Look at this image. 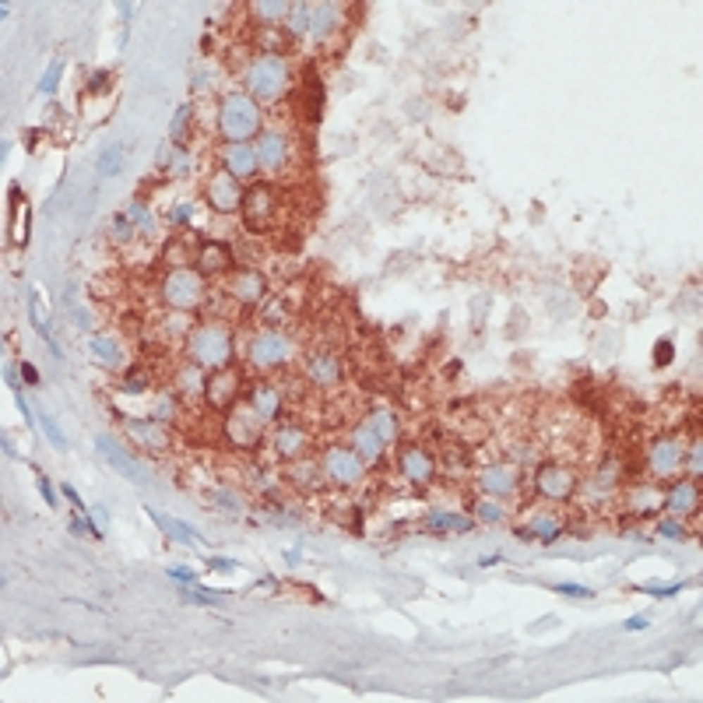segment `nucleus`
Segmentation results:
<instances>
[{"label":"nucleus","instance_id":"a18cd8bd","mask_svg":"<svg viewBox=\"0 0 703 703\" xmlns=\"http://www.w3.org/2000/svg\"><path fill=\"white\" fill-rule=\"evenodd\" d=\"M21 376H25V383H39V369L32 362H21Z\"/></svg>","mask_w":703,"mask_h":703},{"label":"nucleus","instance_id":"c9c22d12","mask_svg":"<svg viewBox=\"0 0 703 703\" xmlns=\"http://www.w3.org/2000/svg\"><path fill=\"white\" fill-rule=\"evenodd\" d=\"M127 215H130V218H134V222H137L144 232H155V218L148 215V208H144V204H130V208H127Z\"/></svg>","mask_w":703,"mask_h":703},{"label":"nucleus","instance_id":"473e14b6","mask_svg":"<svg viewBox=\"0 0 703 703\" xmlns=\"http://www.w3.org/2000/svg\"><path fill=\"white\" fill-rule=\"evenodd\" d=\"M187 123H190V106H180V109L173 113L169 137H173V141H183V134H187Z\"/></svg>","mask_w":703,"mask_h":703},{"label":"nucleus","instance_id":"3c124183","mask_svg":"<svg viewBox=\"0 0 703 703\" xmlns=\"http://www.w3.org/2000/svg\"><path fill=\"white\" fill-rule=\"evenodd\" d=\"M626 630H647V619L637 616V619H626Z\"/></svg>","mask_w":703,"mask_h":703},{"label":"nucleus","instance_id":"cd10ccee","mask_svg":"<svg viewBox=\"0 0 703 703\" xmlns=\"http://www.w3.org/2000/svg\"><path fill=\"white\" fill-rule=\"evenodd\" d=\"M275 447H278L282 457H296V450L303 447V433H296V429H282V433L275 436Z\"/></svg>","mask_w":703,"mask_h":703},{"label":"nucleus","instance_id":"72a5a7b5","mask_svg":"<svg viewBox=\"0 0 703 703\" xmlns=\"http://www.w3.org/2000/svg\"><path fill=\"white\" fill-rule=\"evenodd\" d=\"M517 535H524V538H531V535H538V538H556V524H552V517H538L535 521V528H524V531H517Z\"/></svg>","mask_w":703,"mask_h":703},{"label":"nucleus","instance_id":"5701e85b","mask_svg":"<svg viewBox=\"0 0 703 703\" xmlns=\"http://www.w3.org/2000/svg\"><path fill=\"white\" fill-rule=\"evenodd\" d=\"M665 503H668L672 510H679V514H690V510H697V485H690V482L676 485V489H672V496H665Z\"/></svg>","mask_w":703,"mask_h":703},{"label":"nucleus","instance_id":"0eeeda50","mask_svg":"<svg viewBox=\"0 0 703 703\" xmlns=\"http://www.w3.org/2000/svg\"><path fill=\"white\" fill-rule=\"evenodd\" d=\"M324 471H328L335 482L352 485V482H359V478H362V457H359V454H352V450H331V454H328V461H324Z\"/></svg>","mask_w":703,"mask_h":703},{"label":"nucleus","instance_id":"f03ea898","mask_svg":"<svg viewBox=\"0 0 703 703\" xmlns=\"http://www.w3.org/2000/svg\"><path fill=\"white\" fill-rule=\"evenodd\" d=\"M247 85H250V92H254L257 99L275 102V99L285 92V85H289V67H285V60H278V56H261V60H254L250 70H247Z\"/></svg>","mask_w":703,"mask_h":703},{"label":"nucleus","instance_id":"37998d69","mask_svg":"<svg viewBox=\"0 0 703 703\" xmlns=\"http://www.w3.org/2000/svg\"><path fill=\"white\" fill-rule=\"evenodd\" d=\"M478 517H482V521H499L503 510H499L496 503H478Z\"/></svg>","mask_w":703,"mask_h":703},{"label":"nucleus","instance_id":"423d86ee","mask_svg":"<svg viewBox=\"0 0 703 703\" xmlns=\"http://www.w3.org/2000/svg\"><path fill=\"white\" fill-rule=\"evenodd\" d=\"M239 201H243V190H239V180H236L232 173H218V176L208 183V204H211L215 211L229 215V211L239 208Z\"/></svg>","mask_w":703,"mask_h":703},{"label":"nucleus","instance_id":"bb28decb","mask_svg":"<svg viewBox=\"0 0 703 703\" xmlns=\"http://www.w3.org/2000/svg\"><path fill=\"white\" fill-rule=\"evenodd\" d=\"M39 425H42V433H46V440L56 447V450H63L67 447V440H63V433H60V425H56V418L46 411V408H39Z\"/></svg>","mask_w":703,"mask_h":703},{"label":"nucleus","instance_id":"aec40b11","mask_svg":"<svg viewBox=\"0 0 703 703\" xmlns=\"http://www.w3.org/2000/svg\"><path fill=\"white\" fill-rule=\"evenodd\" d=\"M225 268H232V254H229V247L211 243V247L201 250V271H225Z\"/></svg>","mask_w":703,"mask_h":703},{"label":"nucleus","instance_id":"864d4df0","mask_svg":"<svg viewBox=\"0 0 703 703\" xmlns=\"http://www.w3.org/2000/svg\"><path fill=\"white\" fill-rule=\"evenodd\" d=\"M173 218H176V222H187V218H190V208H187V204H183V208H176V215H173Z\"/></svg>","mask_w":703,"mask_h":703},{"label":"nucleus","instance_id":"ea45409f","mask_svg":"<svg viewBox=\"0 0 703 703\" xmlns=\"http://www.w3.org/2000/svg\"><path fill=\"white\" fill-rule=\"evenodd\" d=\"M559 595H570V598H595L591 587H580V584H556Z\"/></svg>","mask_w":703,"mask_h":703},{"label":"nucleus","instance_id":"f3484780","mask_svg":"<svg viewBox=\"0 0 703 703\" xmlns=\"http://www.w3.org/2000/svg\"><path fill=\"white\" fill-rule=\"evenodd\" d=\"M401 468H404V475H408L411 482H425V478L433 475L436 464H433L422 450H404V454H401Z\"/></svg>","mask_w":703,"mask_h":703},{"label":"nucleus","instance_id":"58836bf2","mask_svg":"<svg viewBox=\"0 0 703 703\" xmlns=\"http://www.w3.org/2000/svg\"><path fill=\"white\" fill-rule=\"evenodd\" d=\"M144 387H148V380H144L141 369H134V373L123 380V390H127V394H137V390H144Z\"/></svg>","mask_w":703,"mask_h":703},{"label":"nucleus","instance_id":"7ed1b4c3","mask_svg":"<svg viewBox=\"0 0 703 703\" xmlns=\"http://www.w3.org/2000/svg\"><path fill=\"white\" fill-rule=\"evenodd\" d=\"M190 352H194V359H197L201 366H222V362L232 355V338H229L225 328L208 324V328H201V331L190 338Z\"/></svg>","mask_w":703,"mask_h":703},{"label":"nucleus","instance_id":"a19ab883","mask_svg":"<svg viewBox=\"0 0 703 703\" xmlns=\"http://www.w3.org/2000/svg\"><path fill=\"white\" fill-rule=\"evenodd\" d=\"M169 577H173L176 584H194V580H197V573H194L190 566H169Z\"/></svg>","mask_w":703,"mask_h":703},{"label":"nucleus","instance_id":"ddd939ff","mask_svg":"<svg viewBox=\"0 0 703 703\" xmlns=\"http://www.w3.org/2000/svg\"><path fill=\"white\" fill-rule=\"evenodd\" d=\"M679 461H683V450H679V443H672V440H661V443H654V450H651V468H654L658 475H668V471H676V468H679Z\"/></svg>","mask_w":703,"mask_h":703},{"label":"nucleus","instance_id":"4be33fe9","mask_svg":"<svg viewBox=\"0 0 703 703\" xmlns=\"http://www.w3.org/2000/svg\"><path fill=\"white\" fill-rule=\"evenodd\" d=\"M661 506H665V496H661L658 489H637V492H633V514L651 517V514H658Z\"/></svg>","mask_w":703,"mask_h":703},{"label":"nucleus","instance_id":"49530a36","mask_svg":"<svg viewBox=\"0 0 703 703\" xmlns=\"http://www.w3.org/2000/svg\"><path fill=\"white\" fill-rule=\"evenodd\" d=\"M661 535H668V538H683L686 531H683L679 524H672V521H661Z\"/></svg>","mask_w":703,"mask_h":703},{"label":"nucleus","instance_id":"dca6fc26","mask_svg":"<svg viewBox=\"0 0 703 703\" xmlns=\"http://www.w3.org/2000/svg\"><path fill=\"white\" fill-rule=\"evenodd\" d=\"M250 408H254V415H257L261 422H264V418H275V415H278V390L268 387V383L254 387V401H250Z\"/></svg>","mask_w":703,"mask_h":703},{"label":"nucleus","instance_id":"79ce46f5","mask_svg":"<svg viewBox=\"0 0 703 703\" xmlns=\"http://www.w3.org/2000/svg\"><path fill=\"white\" fill-rule=\"evenodd\" d=\"M672 352H676V349H672V342H668V338H665V342H658V349H654V362H658V366H668V362H672Z\"/></svg>","mask_w":703,"mask_h":703},{"label":"nucleus","instance_id":"412c9836","mask_svg":"<svg viewBox=\"0 0 703 703\" xmlns=\"http://www.w3.org/2000/svg\"><path fill=\"white\" fill-rule=\"evenodd\" d=\"M482 485H485V492H514L517 489V475L510 468H489L482 475Z\"/></svg>","mask_w":703,"mask_h":703},{"label":"nucleus","instance_id":"6ab92c4d","mask_svg":"<svg viewBox=\"0 0 703 703\" xmlns=\"http://www.w3.org/2000/svg\"><path fill=\"white\" fill-rule=\"evenodd\" d=\"M88 349H92V359H99L102 366H120V362H123V349H120L113 338H99V335H95V338L88 342Z\"/></svg>","mask_w":703,"mask_h":703},{"label":"nucleus","instance_id":"c03bdc74","mask_svg":"<svg viewBox=\"0 0 703 703\" xmlns=\"http://www.w3.org/2000/svg\"><path fill=\"white\" fill-rule=\"evenodd\" d=\"M686 584H676V587H644L647 595H654V598H672V595H679Z\"/></svg>","mask_w":703,"mask_h":703},{"label":"nucleus","instance_id":"39448f33","mask_svg":"<svg viewBox=\"0 0 703 703\" xmlns=\"http://www.w3.org/2000/svg\"><path fill=\"white\" fill-rule=\"evenodd\" d=\"M95 450H99V454H102V457H106V461H109V464H113L120 475H127L130 482H141V485L148 482V471H144V468H141V464H137V461H134V457H130V454H127V450H123V447H120L113 436L99 433V436H95Z\"/></svg>","mask_w":703,"mask_h":703},{"label":"nucleus","instance_id":"8fccbe9b","mask_svg":"<svg viewBox=\"0 0 703 703\" xmlns=\"http://www.w3.org/2000/svg\"><path fill=\"white\" fill-rule=\"evenodd\" d=\"M60 492H63V496H67V499H70V503H74V506H77V510H85V503H81V496H77V492H74V489H70V482H67V485H63V489H60Z\"/></svg>","mask_w":703,"mask_h":703},{"label":"nucleus","instance_id":"c756f323","mask_svg":"<svg viewBox=\"0 0 703 703\" xmlns=\"http://www.w3.org/2000/svg\"><path fill=\"white\" fill-rule=\"evenodd\" d=\"M335 14H338V11H335L331 4H328V7H313V18H310L313 32H317V35H328L331 25H335Z\"/></svg>","mask_w":703,"mask_h":703},{"label":"nucleus","instance_id":"a878e982","mask_svg":"<svg viewBox=\"0 0 703 703\" xmlns=\"http://www.w3.org/2000/svg\"><path fill=\"white\" fill-rule=\"evenodd\" d=\"M127 429H130L141 443H148V447H162V443H166V440H162V429H158L155 422H130Z\"/></svg>","mask_w":703,"mask_h":703},{"label":"nucleus","instance_id":"f8f14e48","mask_svg":"<svg viewBox=\"0 0 703 703\" xmlns=\"http://www.w3.org/2000/svg\"><path fill=\"white\" fill-rule=\"evenodd\" d=\"M144 510H148V517H151V521H155V524H158V528H162L169 538H176V542H187V545H204V538H201L194 528H187L183 521H173V517L158 514L155 506H144Z\"/></svg>","mask_w":703,"mask_h":703},{"label":"nucleus","instance_id":"2f4dec72","mask_svg":"<svg viewBox=\"0 0 703 703\" xmlns=\"http://www.w3.org/2000/svg\"><path fill=\"white\" fill-rule=\"evenodd\" d=\"M310 18H313V7H306V4H296L292 7V32H299V35H306L310 32Z\"/></svg>","mask_w":703,"mask_h":703},{"label":"nucleus","instance_id":"6e6552de","mask_svg":"<svg viewBox=\"0 0 703 703\" xmlns=\"http://www.w3.org/2000/svg\"><path fill=\"white\" fill-rule=\"evenodd\" d=\"M250 352H254V362H261V366H278V362H285V359L292 355V345H289L282 335H261Z\"/></svg>","mask_w":703,"mask_h":703},{"label":"nucleus","instance_id":"a211bd4d","mask_svg":"<svg viewBox=\"0 0 703 703\" xmlns=\"http://www.w3.org/2000/svg\"><path fill=\"white\" fill-rule=\"evenodd\" d=\"M352 443H355V454H359V457H366V461H376V457H380V450H383V440H380V436H376L369 425L355 429Z\"/></svg>","mask_w":703,"mask_h":703},{"label":"nucleus","instance_id":"f704fd0d","mask_svg":"<svg viewBox=\"0 0 703 703\" xmlns=\"http://www.w3.org/2000/svg\"><path fill=\"white\" fill-rule=\"evenodd\" d=\"M60 74H63V60H56V63L46 70V77H42L39 92H42V95H53V92H56V85H60Z\"/></svg>","mask_w":703,"mask_h":703},{"label":"nucleus","instance_id":"c85d7f7f","mask_svg":"<svg viewBox=\"0 0 703 703\" xmlns=\"http://www.w3.org/2000/svg\"><path fill=\"white\" fill-rule=\"evenodd\" d=\"M369 429H373L380 440H394V433H397V425H394L390 411H373V418H369Z\"/></svg>","mask_w":703,"mask_h":703},{"label":"nucleus","instance_id":"9d476101","mask_svg":"<svg viewBox=\"0 0 703 703\" xmlns=\"http://www.w3.org/2000/svg\"><path fill=\"white\" fill-rule=\"evenodd\" d=\"M222 162H225V173H232L236 180H247L261 162H257V151L250 148V144H229L225 148V155H222Z\"/></svg>","mask_w":703,"mask_h":703},{"label":"nucleus","instance_id":"2eb2a0df","mask_svg":"<svg viewBox=\"0 0 703 703\" xmlns=\"http://www.w3.org/2000/svg\"><path fill=\"white\" fill-rule=\"evenodd\" d=\"M123 158H127V148H123V144H109V148L99 155V162H95V173H99V180H113V176H120V169H123Z\"/></svg>","mask_w":703,"mask_h":703},{"label":"nucleus","instance_id":"20e7f679","mask_svg":"<svg viewBox=\"0 0 703 703\" xmlns=\"http://www.w3.org/2000/svg\"><path fill=\"white\" fill-rule=\"evenodd\" d=\"M162 296H166L169 306H176V310H190V306H197V303L204 299V285H201V278H197L194 271L180 268V271H173V275L166 278Z\"/></svg>","mask_w":703,"mask_h":703},{"label":"nucleus","instance_id":"1a4fd4ad","mask_svg":"<svg viewBox=\"0 0 703 703\" xmlns=\"http://www.w3.org/2000/svg\"><path fill=\"white\" fill-rule=\"evenodd\" d=\"M285 158H289V141H285L278 130H264V134H261V144H257V162L268 166V169H278Z\"/></svg>","mask_w":703,"mask_h":703},{"label":"nucleus","instance_id":"f257e3e1","mask_svg":"<svg viewBox=\"0 0 703 703\" xmlns=\"http://www.w3.org/2000/svg\"><path fill=\"white\" fill-rule=\"evenodd\" d=\"M218 130L229 137V144H247L261 130V113L250 95H229L218 109Z\"/></svg>","mask_w":703,"mask_h":703},{"label":"nucleus","instance_id":"de8ad7c7","mask_svg":"<svg viewBox=\"0 0 703 703\" xmlns=\"http://www.w3.org/2000/svg\"><path fill=\"white\" fill-rule=\"evenodd\" d=\"M173 169H176V173L190 169V158H187V151H176V158H173Z\"/></svg>","mask_w":703,"mask_h":703},{"label":"nucleus","instance_id":"393cba45","mask_svg":"<svg viewBox=\"0 0 703 703\" xmlns=\"http://www.w3.org/2000/svg\"><path fill=\"white\" fill-rule=\"evenodd\" d=\"M310 373H313L317 383H335V380H338V362H335L331 355H317V359L310 362Z\"/></svg>","mask_w":703,"mask_h":703},{"label":"nucleus","instance_id":"09e8293b","mask_svg":"<svg viewBox=\"0 0 703 703\" xmlns=\"http://www.w3.org/2000/svg\"><path fill=\"white\" fill-rule=\"evenodd\" d=\"M39 489H42V496H46V503L49 506H56V496L49 492V482H46V475H39Z\"/></svg>","mask_w":703,"mask_h":703},{"label":"nucleus","instance_id":"4468645a","mask_svg":"<svg viewBox=\"0 0 703 703\" xmlns=\"http://www.w3.org/2000/svg\"><path fill=\"white\" fill-rule=\"evenodd\" d=\"M236 390H239V380L229 376V373H222V376H215V380L208 383V397H211L215 408H229L232 397H236Z\"/></svg>","mask_w":703,"mask_h":703},{"label":"nucleus","instance_id":"7c9ffc66","mask_svg":"<svg viewBox=\"0 0 703 703\" xmlns=\"http://www.w3.org/2000/svg\"><path fill=\"white\" fill-rule=\"evenodd\" d=\"M433 528H450V531H471V521L457 517V514H433L429 517Z\"/></svg>","mask_w":703,"mask_h":703},{"label":"nucleus","instance_id":"b1692460","mask_svg":"<svg viewBox=\"0 0 703 703\" xmlns=\"http://www.w3.org/2000/svg\"><path fill=\"white\" fill-rule=\"evenodd\" d=\"M236 296H239L243 303H257V299L264 296V282H261L257 275H239V282H236Z\"/></svg>","mask_w":703,"mask_h":703},{"label":"nucleus","instance_id":"4c0bfd02","mask_svg":"<svg viewBox=\"0 0 703 703\" xmlns=\"http://www.w3.org/2000/svg\"><path fill=\"white\" fill-rule=\"evenodd\" d=\"M130 215H116V222H113V239H130Z\"/></svg>","mask_w":703,"mask_h":703},{"label":"nucleus","instance_id":"9b49d317","mask_svg":"<svg viewBox=\"0 0 703 703\" xmlns=\"http://www.w3.org/2000/svg\"><path fill=\"white\" fill-rule=\"evenodd\" d=\"M538 489H542L545 496H556V499H563V496H570V492H573V475H570L566 468H556V464H549V468H542V471H538Z\"/></svg>","mask_w":703,"mask_h":703},{"label":"nucleus","instance_id":"603ef678","mask_svg":"<svg viewBox=\"0 0 703 703\" xmlns=\"http://www.w3.org/2000/svg\"><path fill=\"white\" fill-rule=\"evenodd\" d=\"M211 566H215V570H236L232 559H211Z\"/></svg>","mask_w":703,"mask_h":703},{"label":"nucleus","instance_id":"e433bc0d","mask_svg":"<svg viewBox=\"0 0 703 703\" xmlns=\"http://www.w3.org/2000/svg\"><path fill=\"white\" fill-rule=\"evenodd\" d=\"M211 503H218V506L229 510V514H239V510H243V503H239L236 496H229L225 489H215V492H211Z\"/></svg>","mask_w":703,"mask_h":703}]
</instances>
